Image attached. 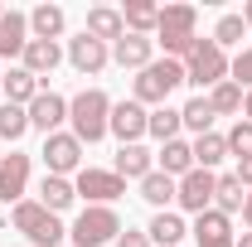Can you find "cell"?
I'll return each mask as SVG.
<instances>
[{
	"mask_svg": "<svg viewBox=\"0 0 252 247\" xmlns=\"http://www.w3.org/2000/svg\"><path fill=\"white\" fill-rule=\"evenodd\" d=\"M199 10L194 5H160V25H156V44L165 49V59H189V49L199 44Z\"/></svg>",
	"mask_w": 252,
	"mask_h": 247,
	"instance_id": "obj_1",
	"label": "cell"
},
{
	"mask_svg": "<svg viewBox=\"0 0 252 247\" xmlns=\"http://www.w3.org/2000/svg\"><path fill=\"white\" fill-rule=\"evenodd\" d=\"M68 122H73V136L83 146H93L107 136V122H112V97L102 88H83V93L68 102Z\"/></svg>",
	"mask_w": 252,
	"mask_h": 247,
	"instance_id": "obj_2",
	"label": "cell"
},
{
	"mask_svg": "<svg viewBox=\"0 0 252 247\" xmlns=\"http://www.w3.org/2000/svg\"><path fill=\"white\" fill-rule=\"evenodd\" d=\"M185 83V63L180 59H151L141 73H136V83H131V97L146 107V102H156V107H165V97L175 93Z\"/></svg>",
	"mask_w": 252,
	"mask_h": 247,
	"instance_id": "obj_3",
	"label": "cell"
},
{
	"mask_svg": "<svg viewBox=\"0 0 252 247\" xmlns=\"http://www.w3.org/2000/svg\"><path fill=\"white\" fill-rule=\"evenodd\" d=\"M10 223H15L34 247H59L63 238H68V228L59 223V214H49L39 199H20V204L10 209Z\"/></svg>",
	"mask_w": 252,
	"mask_h": 247,
	"instance_id": "obj_4",
	"label": "cell"
},
{
	"mask_svg": "<svg viewBox=\"0 0 252 247\" xmlns=\"http://www.w3.org/2000/svg\"><path fill=\"white\" fill-rule=\"evenodd\" d=\"M68 238H73L78 247H102V243H117V238H122V218H117V209H107V204H93V209H83V214L73 218Z\"/></svg>",
	"mask_w": 252,
	"mask_h": 247,
	"instance_id": "obj_5",
	"label": "cell"
},
{
	"mask_svg": "<svg viewBox=\"0 0 252 247\" xmlns=\"http://www.w3.org/2000/svg\"><path fill=\"white\" fill-rule=\"evenodd\" d=\"M223 78H228V54H223L214 39H199L189 49V59H185V83H194V88H219Z\"/></svg>",
	"mask_w": 252,
	"mask_h": 247,
	"instance_id": "obj_6",
	"label": "cell"
},
{
	"mask_svg": "<svg viewBox=\"0 0 252 247\" xmlns=\"http://www.w3.org/2000/svg\"><path fill=\"white\" fill-rule=\"evenodd\" d=\"M44 165H49V175H78L83 170V141L73 136V131H54V136H44Z\"/></svg>",
	"mask_w": 252,
	"mask_h": 247,
	"instance_id": "obj_7",
	"label": "cell"
},
{
	"mask_svg": "<svg viewBox=\"0 0 252 247\" xmlns=\"http://www.w3.org/2000/svg\"><path fill=\"white\" fill-rule=\"evenodd\" d=\"M73 189H78L83 199L112 209V199H122V194H126V180L117 175V170H93V165H83V170L73 175Z\"/></svg>",
	"mask_w": 252,
	"mask_h": 247,
	"instance_id": "obj_8",
	"label": "cell"
},
{
	"mask_svg": "<svg viewBox=\"0 0 252 247\" xmlns=\"http://www.w3.org/2000/svg\"><path fill=\"white\" fill-rule=\"evenodd\" d=\"M214 185H219V175L214 170H189L185 180L175 185V204L185 209V214H204V209H214Z\"/></svg>",
	"mask_w": 252,
	"mask_h": 247,
	"instance_id": "obj_9",
	"label": "cell"
},
{
	"mask_svg": "<svg viewBox=\"0 0 252 247\" xmlns=\"http://www.w3.org/2000/svg\"><path fill=\"white\" fill-rule=\"evenodd\" d=\"M146 126H151V112H146L136 97L112 102V122H107V131H112V136H122V146H141Z\"/></svg>",
	"mask_w": 252,
	"mask_h": 247,
	"instance_id": "obj_10",
	"label": "cell"
},
{
	"mask_svg": "<svg viewBox=\"0 0 252 247\" xmlns=\"http://www.w3.org/2000/svg\"><path fill=\"white\" fill-rule=\"evenodd\" d=\"M25 189H30V155H5L0 160V204L5 209H15L20 199H25Z\"/></svg>",
	"mask_w": 252,
	"mask_h": 247,
	"instance_id": "obj_11",
	"label": "cell"
},
{
	"mask_svg": "<svg viewBox=\"0 0 252 247\" xmlns=\"http://www.w3.org/2000/svg\"><path fill=\"white\" fill-rule=\"evenodd\" d=\"M194 243L199 247H238V238H233V218L219 214V209H204V214L194 218Z\"/></svg>",
	"mask_w": 252,
	"mask_h": 247,
	"instance_id": "obj_12",
	"label": "cell"
},
{
	"mask_svg": "<svg viewBox=\"0 0 252 247\" xmlns=\"http://www.w3.org/2000/svg\"><path fill=\"white\" fill-rule=\"evenodd\" d=\"M68 63H73L78 73H88V78H93V73H102V68L112 63V49H107V44H97L93 34H78V39H68Z\"/></svg>",
	"mask_w": 252,
	"mask_h": 247,
	"instance_id": "obj_13",
	"label": "cell"
},
{
	"mask_svg": "<svg viewBox=\"0 0 252 247\" xmlns=\"http://www.w3.org/2000/svg\"><path fill=\"white\" fill-rule=\"evenodd\" d=\"M63 122H68V102H63L59 93H39L30 102V126H39L44 136H54Z\"/></svg>",
	"mask_w": 252,
	"mask_h": 247,
	"instance_id": "obj_14",
	"label": "cell"
},
{
	"mask_svg": "<svg viewBox=\"0 0 252 247\" xmlns=\"http://www.w3.org/2000/svg\"><path fill=\"white\" fill-rule=\"evenodd\" d=\"M25 44H30V15H20V10H5V15H0V59H15V54H25Z\"/></svg>",
	"mask_w": 252,
	"mask_h": 247,
	"instance_id": "obj_15",
	"label": "cell"
},
{
	"mask_svg": "<svg viewBox=\"0 0 252 247\" xmlns=\"http://www.w3.org/2000/svg\"><path fill=\"white\" fill-rule=\"evenodd\" d=\"M151 54H156V39H146V34H122L112 44V59L122 63V68H136V73L151 63Z\"/></svg>",
	"mask_w": 252,
	"mask_h": 247,
	"instance_id": "obj_16",
	"label": "cell"
},
{
	"mask_svg": "<svg viewBox=\"0 0 252 247\" xmlns=\"http://www.w3.org/2000/svg\"><path fill=\"white\" fill-rule=\"evenodd\" d=\"M83 34H93L97 44H107V39L117 44V39L126 34L122 10H112V5H93V10H88V25H83Z\"/></svg>",
	"mask_w": 252,
	"mask_h": 247,
	"instance_id": "obj_17",
	"label": "cell"
},
{
	"mask_svg": "<svg viewBox=\"0 0 252 247\" xmlns=\"http://www.w3.org/2000/svg\"><path fill=\"white\" fill-rule=\"evenodd\" d=\"M0 93L10 97V107H30L34 97H39V78L20 63V68H10V73L0 78Z\"/></svg>",
	"mask_w": 252,
	"mask_h": 247,
	"instance_id": "obj_18",
	"label": "cell"
},
{
	"mask_svg": "<svg viewBox=\"0 0 252 247\" xmlns=\"http://www.w3.org/2000/svg\"><path fill=\"white\" fill-rule=\"evenodd\" d=\"M122 25H126V34H146V39H156L160 5H156V0H126V10H122Z\"/></svg>",
	"mask_w": 252,
	"mask_h": 247,
	"instance_id": "obj_19",
	"label": "cell"
},
{
	"mask_svg": "<svg viewBox=\"0 0 252 247\" xmlns=\"http://www.w3.org/2000/svg\"><path fill=\"white\" fill-rule=\"evenodd\" d=\"M156 160H160V175H170V180H185L189 170H194V146H189V141H165Z\"/></svg>",
	"mask_w": 252,
	"mask_h": 247,
	"instance_id": "obj_20",
	"label": "cell"
},
{
	"mask_svg": "<svg viewBox=\"0 0 252 247\" xmlns=\"http://www.w3.org/2000/svg\"><path fill=\"white\" fill-rule=\"evenodd\" d=\"M20 59H25V68H30L34 78H49V73H54V68H59V59H63V49H59V44H49V39H30V44H25V54H20Z\"/></svg>",
	"mask_w": 252,
	"mask_h": 247,
	"instance_id": "obj_21",
	"label": "cell"
},
{
	"mask_svg": "<svg viewBox=\"0 0 252 247\" xmlns=\"http://www.w3.org/2000/svg\"><path fill=\"white\" fill-rule=\"evenodd\" d=\"M122 180H146L151 170H156V155L146 151V146H122L117 151V165H112Z\"/></svg>",
	"mask_w": 252,
	"mask_h": 247,
	"instance_id": "obj_22",
	"label": "cell"
},
{
	"mask_svg": "<svg viewBox=\"0 0 252 247\" xmlns=\"http://www.w3.org/2000/svg\"><path fill=\"white\" fill-rule=\"evenodd\" d=\"M73 199H78L73 180H63V175H44V185H39V204H44L49 214H63V209H73Z\"/></svg>",
	"mask_w": 252,
	"mask_h": 247,
	"instance_id": "obj_23",
	"label": "cell"
},
{
	"mask_svg": "<svg viewBox=\"0 0 252 247\" xmlns=\"http://www.w3.org/2000/svg\"><path fill=\"white\" fill-rule=\"evenodd\" d=\"M63 10L59 5H39V10H30V30H34V39H49V44H59V34H63Z\"/></svg>",
	"mask_w": 252,
	"mask_h": 247,
	"instance_id": "obj_24",
	"label": "cell"
},
{
	"mask_svg": "<svg viewBox=\"0 0 252 247\" xmlns=\"http://www.w3.org/2000/svg\"><path fill=\"white\" fill-rule=\"evenodd\" d=\"M180 122H185V131H194V136H209V131H214V107H209V97H189L185 107H180Z\"/></svg>",
	"mask_w": 252,
	"mask_h": 247,
	"instance_id": "obj_25",
	"label": "cell"
},
{
	"mask_svg": "<svg viewBox=\"0 0 252 247\" xmlns=\"http://www.w3.org/2000/svg\"><path fill=\"white\" fill-rule=\"evenodd\" d=\"M223 155H228V136H219V131L194 136V170H214Z\"/></svg>",
	"mask_w": 252,
	"mask_h": 247,
	"instance_id": "obj_26",
	"label": "cell"
},
{
	"mask_svg": "<svg viewBox=\"0 0 252 247\" xmlns=\"http://www.w3.org/2000/svg\"><path fill=\"white\" fill-rule=\"evenodd\" d=\"M180 131H185V122H180V107H156V112H151L146 136H156L160 146H165V141H180Z\"/></svg>",
	"mask_w": 252,
	"mask_h": 247,
	"instance_id": "obj_27",
	"label": "cell"
},
{
	"mask_svg": "<svg viewBox=\"0 0 252 247\" xmlns=\"http://www.w3.org/2000/svg\"><path fill=\"white\" fill-rule=\"evenodd\" d=\"M243 88L233 83V78H223L219 88H209V107H214V117H233V112H243Z\"/></svg>",
	"mask_w": 252,
	"mask_h": 247,
	"instance_id": "obj_28",
	"label": "cell"
},
{
	"mask_svg": "<svg viewBox=\"0 0 252 247\" xmlns=\"http://www.w3.org/2000/svg\"><path fill=\"white\" fill-rule=\"evenodd\" d=\"M146 233H151V243L175 247V243H180V238L189 233V228H185V218H180V214H170V209H165V214H156V218H151V228H146Z\"/></svg>",
	"mask_w": 252,
	"mask_h": 247,
	"instance_id": "obj_29",
	"label": "cell"
},
{
	"mask_svg": "<svg viewBox=\"0 0 252 247\" xmlns=\"http://www.w3.org/2000/svg\"><path fill=\"white\" fill-rule=\"evenodd\" d=\"M175 185H180V180H170V175H160V170H151V175L141 180V199H146V204H156L160 214H165V204L175 199Z\"/></svg>",
	"mask_w": 252,
	"mask_h": 247,
	"instance_id": "obj_30",
	"label": "cell"
},
{
	"mask_svg": "<svg viewBox=\"0 0 252 247\" xmlns=\"http://www.w3.org/2000/svg\"><path fill=\"white\" fill-rule=\"evenodd\" d=\"M243 185H238V175H219V185H214V204H219V214H243Z\"/></svg>",
	"mask_w": 252,
	"mask_h": 247,
	"instance_id": "obj_31",
	"label": "cell"
},
{
	"mask_svg": "<svg viewBox=\"0 0 252 247\" xmlns=\"http://www.w3.org/2000/svg\"><path fill=\"white\" fill-rule=\"evenodd\" d=\"M30 131V107H0V141H20Z\"/></svg>",
	"mask_w": 252,
	"mask_h": 247,
	"instance_id": "obj_32",
	"label": "cell"
},
{
	"mask_svg": "<svg viewBox=\"0 0 252 247\" xmlns=\"http://www.w3.org/2000/svg\"><path fill=\"white\" fill-rule=\"evenodd\" d=\"M243 30H248V25H243V15H223L219 25H214V44L228 54L233 44H243Z\"/></svg>",
	"mask_w": 252,
	"mask_h": 247,
	"instance_id": "obj_33",
	"label": "cell"
},
{
	"mask_svg": "<svg viewBox=\"0 0 252 247\" xmlns=\"http://www.w3.org/2000/svg\"><path fill=\"white\" fill-rule=\"evenodd\" d=\"M228 155H238V160H252V122H233V131H228Z\"/></svg>",
	"mask_w": 252,
	"mask_h": 247,
	"instance_id": "obj_34",
	"label": "cell"
},
{
	"mask_svg": "<svg viewBox=\"0 0 252 247\" xmlns=\"http://www.w3.org/2000/svg\"><path fill=\"white\" fill-rule=\"evenodd\" d=\"M228 78H233L238 88H248V93H252V44H248L233 63H228Z\"/></svg>",
	"mask_w": 252,
	"mask_h": 247,
	"instance_id": "obj_35",
	"label": "cell"
},
{
	"mask_svg": "<svg viewBox=\"0 0 252 247\" xmlns=\"http://www.w3.org/2000/svg\"><path fill=\"white\" fill-rule=\"evenodd\" d=\"M117 247H151V233H136V228H126L122 238H117Z\"/></svg>",
	"mask_w": 252,
	"mask_h": 247,
	"instance_id": "obj_36",
	"label": "cell"
},
{
	"mask_svg": "<svg viewBox=\"0 0 252 247\" xmlns=\"http://www.w3.org/2000/svg\"><path fill=\"white\" fill-rule=\"evenodd\" d=\"M238 185L252 189V160H238Z\"/></svg>",
	"mask_w": 252,
	"mask_h": 247,
	"instance_id": "obj_37",
	"label": "cell"
},
{
	"mask_svg": "<svg viewBox=\"0 0 252 247\" xmlns=\"http://www.w3.org/2000/svg\"><path fill=\"white\" fill-rule=\"evenodd\" d=\"M243 223H248V233H252V189H248V199H243Z\"/></svg>",
	"mask_w": 252,
	"mask_h": 247,
	"instance_id": "obj_38",
	"label": "cell"
},
{
	"mask_svg": "<svg viewBox=\"0 0 252 247\" xmlns=\"http://www.w3.org/2000/svg\"><path fill=\"white\" fill-rule=\"evenodd\" d=\"M243 25H248V30H252V0H248V5H243Z\"/></svg>",
	"mask_w": 252,
	"mask_h": 247,
	"instance_id": "obj_39",
	"label": "cell"
},
{
	"mask_svg": "<svg viewBox=\"0 0 252 247\" xmlns=\"http://www.w3.org/2000/svg\"><path fill=\"white\" fill-rule=\"evenodd\" d=\"M243 112H248V122H252V93H248V97H243Z\"/></svg>",
	"mask_w": 252,
	"mask_h": 247,
	"instance_id": "obj_40",
	"label": "cell"
},
{
	"mask_svg": "<svg viewBox=\"0 0 252 247\" xmlns=\"http://www.w3.org/2000/svg\"><path fill=\"white\" fill-rule=\"evenodd\" d=\"M238 247H252V233H243V238H238Z\"/></svg>",
	"mask_w": 252,
	"mask_h": 247,
	"instance_id": "obj_41",
	"label": "cell"
},
{
	"mask_svg": "<svg viewBox=\"0 0 252 247\" xmlns=\"http://www.w3.org/2000/svg\"><path fill=\"white\" fill-rule=\"evenodd\" d=\"M0 15H5V10H0Z\"/></svg>",
	"mask_w": 252,
	"mask_h": 247,
	"instance_id": "obj_42",
	"label": "cell"
},
{
	"mask_svg": "<svg viewBox=\"0 0 252 247\" xmlns=\"http://www.w3.org/2000/svg\"><path fill=\"white\" fill-rule=\"evenodd\" d=\"M0 78H5V73H0Z\"/></svg>",
	"mask_w": 252,
	"mask_h": 247,
	"instance_id": "obj_43",
	"label": "cell"
}]
</instances>
